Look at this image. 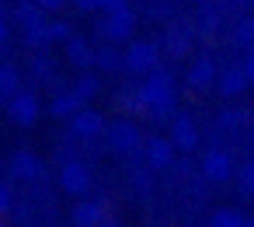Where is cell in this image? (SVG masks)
Masks as SVG:
<instances>
[{
  "instance_id": "12",
  "label": "cell",
  "mask_w": 254,
  "mask_h": 227,
  "mask_svg": "<svg viewBox=\"0 0 254 227\" xmlns=\"http://www.w3.org/2000/svg\"><path fill=\"white\" fill-rule=\"evenodd\" d=\"M101 217H105V206H101V203H80V206L73 210V220H77L80 227H98Z\"/></svg>"
},
{
  "instance_id": "8",
  "label": "cell",
  "mask_w": 254,
  "mask_h": 227,
  "mask_svg": "<svg viewBox=\"0 0 254 227\" xmlns=\"http://www.w3.org/2000/svg\"><path fill=\"white\" fill-rule=\"evenodd\" d=\"M153 63H157V46L139 42V46L129 49V67L132 70H153Z\"/></svg>"
},
{
  "instance_id": "10",
  "label": "cell",
  "mask_w": 254,
  "mask_h": 227,
  "mask_svg": "<svg viewBox=\"0 0 254 227\" xmlns=\"http://www.w3.org/2000/svg\"><path fill=\"white\" fill-rule=\"evenodd\" d=\"M188 81H191V88H198V91H205L212 81H216V67H212V60H198L195 67H191V74H188Z\"/></svg>"
},
{
  "instance_id": "11",
  "label": "cell",
  "mask_w": 254,
  "mask_h": 227,
  "mask_svg": "<svg viewBox=\"0 0 254 227\" xmlns=\"http://www.w3.org/2000/svg\"><path fill=\"white\" fill-rule=\"evenodd\" d=\"M73 129H77L80 136H98V133L105 129V122H101L98 112H77V115H73Z\"/></svg>"
},
{
  "instance_id": "19",
  "label": "cell",
  "mask_w": 254,
  "mask_h": 227,
  "mask_svg": "<svg viewBox=\"0 0 254 227\" xmlns=\"http://www.w3.org/2000/svg\"><path fill=\"white\" fill-rule=\"evenodd\" d=\"M240 189H244V192H254V164H244V171H240Z\"/></svg>"
},
{
  "instance_id": "28",
  "label": "cell",
  "mask_w": 254,
  "mask_h": 227,
  "mask_svg": "<svg viewBox=\"0 0 254 227\" xmlns=\"http://www.w3.org/2000/svg\"><path fill=\"white\" fill-rule=\"evenodd\" d=\"M233 4H247V0H233Z\"/></svg>"
},
{
  "instance_id": "4",
  "label": "cell",
  "mask_w": 254,
  "mask_h": 227,
  "mask_svg": "<svg viewBox=\"0 0 254 227\" xmlns=\"http://www.w3.org/2000/svg\"><path fill=\"white\" fill-rule=\"evenodd\" d=\"M108 140H112V150H119V154H132V150L139 147V129H136L132 122H119V126L108 129Z\"/></svg>"
},
{
  "instance_id": "17",
  "label": "cell",
  "mask_w": 254,
  "mask_h": 227,
  "mask_svg": "<svg viewBox=\"0 0 254 227\" xmlns=\"http://www.w3.org/2000/svg\"><path fill=\"white\" fill-rule=\"evenodd\" d=\"M70 60H73L77 67H87V63H91V49H87L84 42H70Z\"/></svg>"
},
{
  "instance_id": "20",
  "label": "cell",
  "mask_w": 254,
  "mask_h": 227,
  "mask_svg": "<svg viewBox=\"0 0 254 227\" xmlns=\"http://www.w3.org/2000/svg\"><path fill=\"white\" fill-rule=\"evenodd\" d=\"M237 39H240V42H251V39H254V21L237 25Z\"/></svg>"
},
{
  "instance_id": "3",
  "label": "cell",
  "mask_w": 254,
  "mask_h": 227,
  "mask_svg": "<svg viewBox=\"0 0 254 227\" xmlns=\"http://www.w3.org/2000/svg\"><path fill=\"white\" fill-rule=\"evenodd\" d=\"M60 185H63L66 192H73V196H84L87 185H91V175H87L84 164L70 161V164H63V171H60Z\"/></svg>"
},
{
  "instance_id": "14",
  "label": "cell",
  "mask_w": 254,
  "mask_h": 227,
  "mask_svg": "<svg viewBox=\"0 0 254 227\" xmlns=\"http://www.w3.org/2000/svg\"><path fill=\"white\" fill-rule=\"evenodd\" d=\"M247 81H251V77H247L244 70H230V74L219 77V91H223V95H240V91L247 88Z\"/></svg>"
},
{
  "instance_id": "24",
  "label": "cell",
  "mask_w": 254,
  "mask_h": 227,
  "mask_svg": "<svg viewBox=\"0 0 254 227\" xmlns=\"http://www.w3.org/2000/svg\"><path fill=\"white\" fill-rule=\"evenodd\" d=\"M244 74H247V77H251V81H254V53H251V56H247V67H244Z\"/></svg>"
},
{
  "instance_id": "29",
  "label": "cell",
  "mask_w": 254,
  "mask_h": 227,
  "mask_svg": "<svg viewBox=\"0 0 254 227\" xmlns=\"http://www.w3.org/2000/svg\"><path fill=\"white\" fill-rule=\"evenodd\" d=\"M101 227H115V224H101Z\"/></svg>"
},
{
  "instance_id": "23",
  "label": "cell",
  "mask_w": 254,
  "mask_h": 227,
  "mask_svg": "<svg viewBox=\"0 0 254 227\" xmlns=\"http://www.w3.org/2000/svg\"><path fill=\"white\" fill-rule=\"evenodd\" d=\"M60 4H63V0H39V7H42V11H56Z\"/></svg>"
},
{
  "instance_id": "27",
  "label": "cell",
  "mask_w": 254,
  "mask_h": 227,
  "mask_svg": "<svg viewBox=\"0 0 254 227\" xmlns=\"http://www.w3.org/2000/svg\"><path fill=\"white\" fill-rule=\"evenodd\" d=\"M244 227H254V220H244Z\"/></svg>"
},
{
  "instance_id": "7",
  "label": "cell",
  "mask_w": 254,
  "mask_h": 227,
  "mask_svg": "<svg viewBox=\"0 0 254 227\" xmlns=\"http://www.w3.org/2000/svg\"><path fill=\"white\" fill-rule=\"evenodd\" d=\"M101 32H105L108 39H129V32H132V14H129V11L108 14V21L101 25Z\"/></svg>"
},
{
  "instance_id": "15",
  "label": "cell",
  "mask_w": 254,
  "mask_h": 227,
  "mask_svg": "<svg viewBox=\"0 0 254 227\" xmlns=\"http://www.w3.org/2000/svg\"><path fill=\"white\" fill-rule=\"evenodd\" d=\"M18 95V74L11 67H0V98H14Z\"/></svg>"
},
{
  "instance_id": "21",
  "label": "cell",
  "mask_w": 254,
  "mask_h": 227,
  "mask_svg": "<svg viewBox=\"0 0 254 227\" xmlns=\"http://www.w3.org/2000/svg\"><path fill=\"white\" fill-rule=\"evenodd\" d=\"M101 7L108 14H119V11H126V0H101Z\"/></svg>"
},
{
  "instance_id": "18",
  "label": "cell",
  "mask_w": 254,
  "mask_h": 227,
  "mask_svg": "<svg viewBox=\"0 0 254 227\" xmlns=\"http://www.w3.org/2000/svg\"><path fill=\"white\" fill-rule=\"evenodd\" d=\"M77 105H80V95H77V91H73V95H63V98H60V102H56V105H53V109H56V112H60V115H70V112H73V109H77Z\"/></svg>"
},
{
  "instance_id": "6",
  "label": "cell",
  "mask_w": 254,
  "mask_h": 227,
  "mask_svg": "<svg viewBox=\"0 0 254 227\" xmlns=\"http://www.w3.org/2000/svg\"><path fill=\"white\" fill-rule=\"evenodd\" d=\"M202 171H205L209 182H226L230 178V157L219 154V150H209L205 161H202Z\"/></svg>"
},
{
  "instance_id": "5",
  "label": "cell",
  "mask_w": 254,
  "mask_h": 227,
  "mask_svg": "<svg viewBox=\"0 0 254 227\" xmlns=\"http://www.w3.org/2000/svg\"><path fill=\"white\" fill-rule=\"evenodd\" d=\"M171 143L178 150H195L198 147V129L191 126V119H174V129H171Z\"/></svg>"
},
{
  "instance_id": "2",
  "label": "cell",
  "mask_w": 254,
  "mask_h": 227,
  "mask_svg": "<svg viewBox=\"0 0 254 227\" xmlns=\"http://www.w3.org/2000/svg\"><path fill=\"white\" fill-rule=\"evenodd\" d=\"M143 98H146L150 109H167L171 105V77L167 74H153L143 84Z\"/></svg>"
},
{
  "instance_id": "13",
  "label": "cell",
  "mask_w": 254,
  "mask_h": 227,
  "mask_svg": "<svg viewBox=\"0 0 254 227\" xmlns=\"http://www.w3.org/2000/svg\"><path fill=\"white\" fill-rule=\"evenodd\" d=\"M11 171H14V178H35V175L42 171V164H39L32 154H14V161H11Z\"/></svg>"
},
{
  "instance_id": "9",
  "label": "cell",
  "mask_w": 254,
  "mask_h": 227,
  "mask_svg": "<svg viewBox=\"0 0 254 227\" xmlns=\"http://www.w3.org/2000/svg\"><path fill=\"white\" fill-rule=\"evenodd\" d=\"M171 150H174L171 140H150V143H146V161H150L153 168H167V164H171Z\"/></svg>"
},
{
  "instance_id": "1",
  "label": "cell",
  "mask_w": 254,
  "mask_h": 227,
  "mask_svg": "<svg viewBox=\"0 0 254 227\" xmlns=\"http://www.w3.org/2000/svg\"><path fill=\"white\" fill-rule=\"evenodd\" d=\"M7 112H11V119H14L18 126H32L35 115H39V102H35L32 91H18V95L7 102Z\"/></svg>"
},
{
  "instance_id": "22",
  "label": "cell",
  "mask_w": 254,
  "mask_h": 227,
  "mask_svg": "<svg viewBox=\"0 0 254 227\" xmlns=\"http://www.w3.org/2000/svg\"><path fill=\"white\" fill-rule=\"evenodd\" d=\"M4 210H11V192L0 185V213H4Z\"/></svg>"
},
{
  "instance_id": "25",
  "label": "cell",
  "mask_w": 254,
  "mask_h": 227,
  "mask_svg": "<svg viewBox=\"0 0 254 227\" xmlns=\"http://www.w3.org/2000/svg\"><path fill=\"white\" fill-rule=\"evenodd\" d=\"M80 7H101V0H77Z\"/></svg>"
},
{
  "instance_id": "26",
  "label": "cell",
  "mask_w": 254,
  "mask_h": 227,
  "mask_svg": "<svg viewBox=\"0 0 254 227\" xmlns=\"http://www.w3.org/2000/svg\"><path fill=\"white\" fill-rule=\"evenodd\" d=\"M4 39H7V25L0 21V46H4Z\"/></svg>"
},
{
  "instance_id": "16",
  "label": "cell",
  "mask_w": 254,
  "mask_h": 227,
  "mask_svg": "<svg viewBox=\"0 0 254 227\" xmlns=\"http://www.w3.org/2000/svg\"><path fill=\"white\" fill-rule=\"evenodd\" d=\"M209 227H244V217L240 213H233V210H219L216 217H212V224Z\"/></svg>"
}]
</instances>
